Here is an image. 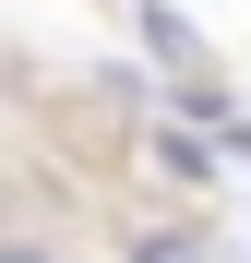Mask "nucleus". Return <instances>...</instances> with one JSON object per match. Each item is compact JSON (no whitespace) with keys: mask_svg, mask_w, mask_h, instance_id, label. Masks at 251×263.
Returning <instances> with one entry per match:
<instances>
[{"mask_svg":"<svg viewBox=\"0 0 251 263\" xmlns=\"http://www.w3.org/2000/svg\"><path fill=\"white\" fill-rule=\"evenodd\" d=\"M132 263H216V251H203V228H144Z\"/></svg>","mask_w":251,"mask_h":263,"instance_id":"nucleus-1","label":"nucleus"},{"mask_svg":"<svg viewBox=\"0 0 251 263\" xmlns=\"http://www.w3.org/2000/svg\"><path fill=\"white\" fill-rule=\"evenodd\" d=\"M0 263H48V251H24V239H0Z\"/></svg>","mask_w":251,"mask_h":263,"instance_id":"nucleus-2","label":"nucleus"}]
</instances>
